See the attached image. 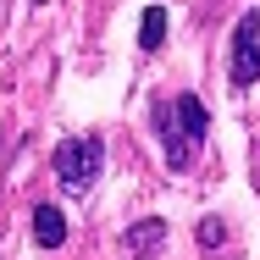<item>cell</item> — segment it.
<instances>
[{
    "mask_svg": "<svg viewBox=\"0 0 260 260\" xmlns=\"http://www.w3.org/2000/svg\"><path fill=\"white\" fill-rule=\"evenodd\" d=\"M34 238H39L45 249H61V244H67V216L55 205H34Z\"/></svg>",
    "mask_w": 260,
    "mask_h": 260,
    "instance_id": "obj_5",
    "label": "cell"
},
{
    "mask_svg": "<svg viewBox=\"0 0 260 260\" xmlns=\"http://www.w3.org/2000/svg\"><path fill=\"white\" fill-rule=\"evenodd\" d=\"M150 122H155V139H160V155H166V166H172V172H188V166H194V150L205 144V133H210L205 105L194 100V94L155 100Z\"/></svg>",
    "mask_w": 260,
    "mask_h": 260,
    "instance_id": "obj_1",
    "label": "cell"
},
{
    "mask_svg": "<svg viewBox=\"0 0 260 260\" xmlns=\"http://www.w3.org/2000/svg\"><path fill=\"white\" fill-rule=\"evenodd\" d=\"M221 238H227L221 216H205V221H200V249H221Z\"/></svg>",
    "mask_w": 260,
    "mask_h": 260,
    "instance_id": "obj_7",
    "label": "cell"
},
{
    "mask_svg": "<svg viewBox=\"0 0 260 260\" xmlns=\"http://www.w3.org/2000/svg\"><path fill=\"white\" fill-rule=\"evenodd\" d=\"M127 249H133L139 260H155L160 249H166V221H160V216L133 221V227H127Z\"/></svg>",
    "mask_w": 260,
    "mask_h": 260,
    "instance_id": "obj_4",
    "label": "cell"
},
{
    "mask_svg": "<svg viewBox=\"0 0 260 260\" xmlns=\"http://www.w3.org/2000/svg\"><path fill=\"white\" fill-rule=\"evenodd\" d=\"M233 83L238 89L260 83V11H244L233 28Z\"/></svg>",
    "mask_w": 260,
    "mask_h": 260,
    "instance_id": "obj_3",
    "label": "cell"
},
{
    "mask_svg": "<svg viewBox=\"0 0 260 260\" xmlns=\"http://www.w3.org/2000/svg\"><path fill=\"white\" fill-rule=\"evenodd\" d=\"M100 166H105V144L100 139H67V144H55V177H61V188H67L72 200H83V194L94 188Z\"/></svg>",
    "mask_w": 260,
    "mask_h": 260,
    "instance_id": "obj_2",
    "label": "cell"
},
{
    "mask_svg": "<svg viewBox=\"0 0 260 260\" xmlns=\"http://www.w3.org/2000/svg\"><path fill=\"white\" fill-rule=\"evenodd\" d=\"M160 45H166V6H150V11H144V22H139V50L155 55Z\"/></svg>",
    "mask_w": 260,
    "mask_h": 260,
    "instance_id": "obj_6",
    "label": "cell"
}]
</instances>
